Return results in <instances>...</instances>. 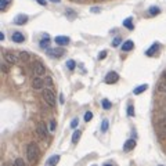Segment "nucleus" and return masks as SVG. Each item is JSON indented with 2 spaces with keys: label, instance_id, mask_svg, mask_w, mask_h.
Here are the masks:
<instances>
[{
  "label": "nucleus",
  "instance_id": "1",
  "mask_svg": "<svg viewBox=\"0 0 166 166\" xmlns=\"http://www.w3.org/2000/svg\"><path fill=\"white\" fill-rule=\"evenodd\" d=\"M39 157V148L35 142H29L26 147V158L29 162H35Z\"/></svg>",
  "mask_w": 166,
  "mask_h": 166
},
{
  "label": "nucleus",
  "instance_id": "2",
  "mask_svg": "<svg viewBox=\"0 0 166 166\" xmlns=\"http://www.w3.org/2000/svg\"><path fill=\"white\" fill-rule=\"evenodd\" d=\"M42 97H43V100H44V103L47 104V105H50L51 108H54L55 107V94H54V91L51 90V89H44L43 90V93H42Z\"/></svg>",
  "mask_w": 166,
  "mask_h": 166
},
{
  "label": "nucleus",
  "instance_id": "3",
  "mask_svg": "<svg viewBox=\"0 0 166 166\" xmlns=\"http://www.w3.org/2000/svg\"><path fill=\"white\" fill-rule=\"evenodd\" d=\"M32 72H33L35 76L40 78L42 75L46 73V67L40 63V61H33V63H32Z\"/></svg>",
  "mask_w": 166,
  "mask_h": 166
},
{
  "label": "nucleus",
  "instance_id": "4",
  "mask_svg": "<svg viewBox=\"0 0 166 166\" xmlns=\"http://www.w3.org/2000/svg\"><path fill=\"white\" fill-rule=\"evenodd\" d=\"M3 58H4V61L7 64H10V65L18 63V57H17L13 51H4V53H3Z\"/></svg>",
  "mask_w": 166,
  "mask_h": 166
},
{
  "label": "nucleus",
  "instance_id": "5",
  "mask_svg": "<svg viewBox=\"0 0 166 166\" xmlns=\"http://www.w3.org/2000/svg\"><path fill=\"white\" fill-rule=\"evenodd\" d=\"M157 132L159 136H166V118H161L157 123Z\"/></svg>",
  "mask_w": 166,
  "mask_h": 166
},
{
  "label": "nucleus",
  "instance_id": "6",
  "mask_svg": "<svg viewBox=\"0 0 166 166\" xmlns=\"http://www.w3.org/2000/svg\"><path fill=\"white\" fill-rule=\"evenodd\" d=\"M47 53L50 57H54V58H58V57H61V55L65 54V50L63 47H55V48H48Z\"/></svg>",
  "mask_w": 166,
  "mask_h": 166
},
{
  "label": "nucleus",
  "instance_id": "7",
  "mask_svg": "<svg viewBox=\"0 0 166 166\" xmlns=\"http://www.w3.org/2000/svg\"><path fill=\"white\" fill-rule=\"evenodd\" d=\"M44 86H46V85H44V79H43V78H38V76L33 78V80H32V87H33L35 90H42Z\"/></svg>",
  "mask_w": 166,
  "mask_h": 166
},
{
  "label": "nucleus",
  "instance_id": "8",
  "mask_svg": "<svg viewBox=\"0 0 166 166\" xmlns=\"http://www.w3.org/2000/svg\"><path fill=\"white\" fill-rule=\"evenodd\" d=\"M36 133H38L42 138H46V137H47V127H46V125H44L43 122H39V123H38Z\"/></svg>",
  "mask_w": 166,
  "mask_h": 166
},
{
  "label": "nucleus",
  "instance_id": "9",
  "mask_svg": "<svg viewBox=\"0 0 166 166\" xmlns=\"http://www.w3.org/2000/svg\"><path fill=\"white\" fill-rule=\"evenodd\" d=\"M119 80V75L116 72H110L107 76H105V83L108 85H112V83H116Z\"/></svg>",
  "mask_w": 166,
  "mask_h": 166
},
{
  "label": "nucleus",
  "instance_id": "10",
  "mask_svg": "<svg viewBox=\"0 0 166 166\" xmlns=\"http://www.w3.org/2000/svg\"><path fill=\"white\" fill-rule=\"evenodd\" d=\"M157 89H158L159 93H166V72H165V75H163V78L158 82Z\"/></svg>",
  "mask_w": 166,
  "mask_h": 166
},
{
  "label": "nucleus",
  "instance_id": "11",
  "mask_svg": "<svg viewBox=\"0 0 166 166\" xmlns=\"http://www.w3.org/2000/svg\"><path fill=\"white\" fill-rule=\"evenodd\" d=\"M11 40L15 42V43H22L25 40L24 33H21V32H14V33L11 35Z\"/></svg>",
  "mask_w": 166,
  "mask_h": 166
},
{
  "label": "nucleus",
  "instance_id": "12",
  "mask_svg": "<svg viewBox=\"0 0 166 166\" xmlns=\"http://www.w3.org/2000/svg\"><path fill=\"white\" fill-rule=\"evenodd\" d=\"M26 21H28V15H25V14H18V15L15 17V19H14V24L15 25H24Z\"/></svg>",
  "mask_w": 166,
  "mask_h": 166
},
{
  "label": "nucleus",
  "instance_id": "13",
  "mask_svg": "<svg viewBox=\"0 0 166 166\" xmlns=\"http://www.w3.org/2000/svg\"><path fill=\"white\" fill-rule=\"evenodd\" d=\"M55 43L60 44V46H65V44L69 43V38L68 36H57L55 38Z\"/></svg>",
  "mask_w": 166,
  "mask_h": 166
},
{
  "label": "nucleus",
  "instance_id": "14",
  "mask_svg": "<svg viewBox=\"0 0 166 166\" xmlns=\"http://www.w3.org/2000/svg\"><path fill=\"white\" fill-rule=\"evenodd\" d=\"M158 48H159V44H158V43H154V44H152V46H151V47L148 48L147 51H145V55H148V57H152V55H154L155 53H157V51H158Z\"/></svg>",
  "mask_w": 166,
  "mask_h": 166
},
{
  "label": "nucleus",
  "instance_id": "15",
  "mask_svg": "<svg viewBox=\"0 0 166 166\" xmlns=\"http://www.w3.org/2000/svg\"><path fill=\"white\" fill-rule=\"evenodd\" d=\"M134 147H136V141L133 140V138H130V140H127V141L125 142L123 150L125 151H132V150H134Z\"/></svg>",
  "mask_w": 166,
  "mask_h": 166
},
{
  "label": "nucleus",
  "instance_id": "16",
  "mask_svg": "<svg viewBox=\"0 0 166 166\" xmlns=\"http://www.w3.org/2000/svg\"><path fill=\"white\" fill-rule=\"evenodd\" d=\"M134 48V43L132 42V40H126L123 44H122V50L123 51H130V50H133Z\"/></svg>",
  "mask_w": 166,
  "mask_h": 166
},
{
  "label": "nucleus",
  "instance_id": "17",
  "mask_svg": "<svg viewBox=\"0 0 166 166\" xmlns=\"http://www.w3.org/2000/svg\"><path fill=\"white\" fill-rule=\"evenodd\" d=\"M60 162V155H53L47 159V166H55Z\"/></svg>",
  "mask_w": 166,
  "mask_h": 166
},
{
  "label": "nucleus",
  "instance_id": "18",
  "mask_svg": "<svg viewBox=\"0 0 166 166\" xmlns=\"http://www.w3.org/2000/svg\"><path fill=\"white\" fill-rule=\"evenodd\" d=\"M123 26L125 28H127L129 31H132L133 28H134V25H133V19L129 17V18H126V19H123Z\"/></svg>",
  "mask_w": 166,
  "mask_h": 166
},
{
  "label": "nucleus",
  "instance_id": "19",
  "mask_svg": "<svg viewBox=\"0 0 166 166\" xmlns=\"http://www.w3.org/2000/svg\"><path fill=\"white\" fill-rule=\"evenodd\" d=\"M147 89H148V85H140V86H137L134 90H133V93H134V94H141L142 91H145Z\"/></svg>",
  "mask_w": 166,
  "mask_h": 166
},
{
  "label": "nucleus",
  "instance_id": "20",
  "mask_svg": "<svg viewBox=\"0 0 166 166\" xmlns=\"http://www.w3.org/2000/svg\"><path fill=\"white\" fill-rule=\"evenodd\" d=\"M159 13H161V8L157 7V6H152V7L148 8V14H150L151 17H154V15H158Z\"/></svg>",
  "mask_w": 166,
  "mask_h": 166
},
{
  "label": "nucleus",
  "instance_id": "21",
  "mask_svg": "<svg viewBox=\"0 0 166 166\" xmlns=\"http://www.w3.org/2000/svg\"><path fill=\"white\" fill-rule=\"evenodd\" d=\"M80 136H82V132H80V130H75L73 134H72V142H73V144H78Z\"/></svg>",
  "mask_w": 166,
  "mask_h": 166
},
{
  "label": "nucleus",
  "instance_id": "22",
  "mask_svg": "<svg viewBox=\"0 0 166 166\" xmlns=\"http://www.w3.org/2000/svg\"><path fill=\"white\" fill-rule=\"evenodd\" d=\"M48 43H50V38H48V35H46V36H44V39L40 42V47L48 50Z\"/></svg>",
  "mask_w": 166,
  "mask_h": 166
},
{
  "label": "nucleus",
  "instance_id": "23",
  "mask_svg": "<svg viewBox=\"0 0 166 166\" xmlns=\"http://www.w3.org/2000/svg\"><path fill=\"white\" fill-rule=\"evenodd\" d=\"M19 60H21V61H24V63H28V61H29V58H31V57H29V54H28V53H26V51H19Z\"/></svg>",
  "mask_w": 166,
  "mask_h": 166
},
{
  "label": "nucleus",
  "instance_id": "24",
  "mask_svg": "<svg viewBox=\"0 0 166 166\" xmlns=\"http://www.w3.org/2000/svg\"><path fill=\"white\" fill-rule=\"evenodd\" d=\"M101 105H103L104 110H110V108H112V103H111L110 100H107V98H104L103 101H101Z\"/></svg>",
  "mask_w": 166,
  "mask_h": 166
},
{
  "label": "nucleus",
  "instance_id": "25",
  "mask_svg": "<svg viewBox=\"0 0 166 166\" xmlns=\"http://www.w3.org/2000/svg\"><path fill=\"white\" fill-rule=\"evenodd\" d=\"M108 126H110V122H108V119H104L103 123H101V132L105 133L107 130H108Z\"/></svg>",
  "mask_w": 166,
  "mask_h": 166
},
{
  "label": "nucleus",
  "instance_id": "26",
  "mask_svg": "<svg viewBox=\"0 0 166 166\" xmlns=\"http://www.w3.org/2000/svg\"><path fill=\"white\" fill-rule=\"evenodd\" d=\"M75 67H76V63H75L73 60H68V61H67V68H68V69L73 71V69H75Z\"/></svg>",
  "mask_w": 166,
  "mask_h": 166
},
{
  "label": "nucleus",
  "instance_id": "27",
  "mask_svg": "<svg viewBox=\"0 0 166 166\" xmlns=\"http://www.w3.org/2000/svg\"><path fill=\"white\" fill-rule=\"evenodd\" d=\"M44 85L47 86V89H51V86H53V79H51L50 76H46V78H44Z\"/></svg>",
  "mask_w": 166,
  "mask_h": 166
},
{
  "label": "nucleus",
  "instance_id": "28",
  "mask_svg": "<svg viewBox=\"0 0 166 166\" xmlns=\"http://www.w3.org/2000/svg\"><path fill=\"white\" fill-rule=\"evenodd\" d=\"M8 4H10V0H0V8L1 10H6Z\"/></svg>",
  "mask_w": 166,
  "mask_h": 166
},
{
  "label": "nucleus",
  "instance_id": "29",
  "mask_svg": "<svg viewBox=\"0 0 166 166\" xmlns=\"http://www.w3.org/2000/svg\"><path fill=\"white\" fill-rule=\"evenodd\" d=\"M14 166H25V162H24V159H21V158H17L15 161H14Z\"/></svg>",
  "mask_w": 166,
  "mask_h": 166
},
{
  "label": "nucleus",
  "instance_id": "30",
  "mask_svg": "<svg viewBox=\"0 0 166 166\" xmlns=\"http://www.w3.org/2000/svg\"><path fill=\"white\" fill-rule=\"evenodd\" d=\"M127 115H129V116H134V107H133V105H129V107H127Z\"/></svg>",
  "mask_w": 166,
  "mask_h": 166
},
{
  "label": "nucleus",
  "instance_id": "31",
  "mask_svg": "<svg viewBox=\"0 0 166 166\" xmlns=\"http://www.w3.org/2000/svg\"><path fill=\"white\" fill-rule=\"evenodd\" d=\"M91 119H93V114H91L90 111H87L86 114H85V120H86V122H90Z\"/></svg>",
  "mask_w": 166,
  "mask_h": 166
},
{
  "label": "nucleus",
  "instance_id": "32",
  "mask_svg": "<svg viewBox=\"0 0 166 166\" xmlns=\"http://www.w3.org/2000/svg\"><path fill=\"white\" fill-rule=\"evenodd\" d=\"M67 17H69L71 19H73V18L76 17V13H75L73 10H67Z\"/></svg>",
  "mask_w": 166,
  "mask_h": 166
},
{
  "label": "nucleus",
  "instance_id": "33",
  "mask_svg": "<svg viewBox=\"0 0 166 166\" xmlns=\"http://www.w3.org/2000/svg\"><path fill=\"white\" fill-rule=\"evenodd\" d=\"M119 44H120V38H115L114 42H112V46H114V47H116V46H119Z\"/></svg>",
  "mask_w": 166,
  "mask_h": 166
},
{
  "label": "nucleus",
  "instance_id": "34",
  "mask_svg": "<svg viewBox=\"0 0 166 166\" xmlns=\"http://www.w3.org/2000/svg\"><path fill=\"white\" fill-rule=\"evenodd\" d=\"M107 54H108V53H107L105 50H103V51H101V53L98 54V60H104V58L107 57Z\"/></svg>",
  "mask_w": 166,
  "mask_h": 166
},
{
  "label": "nucleus",
  "instance_id": "35",
  "mask_svg": "<svg viewBox=\"0 0 166 166\" xmlns=\"http://www.w3.org/2000/svg\"><path fill=\"white\" fill-rule=\"evenodd\" d=\"M1 69H3V72H8V67H7V63H6V61L1 64Z\"/></svg>",
  "mask_w": 166,
  "mask_h": 166
},
{
  "label": "nucleus",
  "instance_id": "36",
  "mask_svg": "<svg viewBox=\"0 0 166 166\" xmlns=\"http://www.w3.org/2000/svg\"><path fill=\"white\" fill-rule=\"evenodd\" d=\"M78 123H79V120H78V119H73V120L71 122V127H73V129H75V127L78 126Z\"/></svg>",
  "mask_w": 166,
  "mask_h": 166
},
{
  "label": "nucleus",
  "instance_id": "37",
  "mask_svg": "<svg viewBox=\"0 0 166 166\" xmlns=\"http://www.w3.org/2000/svg\"><path fill=\"white\" fill-rule=\"evenodd\" d=\"M54 129H55V122L54 120H51V122H50V130L54 132Z\"/></svg>",
  "mask_w": 166,
  "mask_h": 166
},
{
  "label": "nucleus",
  "instance_id": "38",
  "mask_svg": "<svg viewBox=\"0 0 166 166\" xmlns=\"http://www.w3.org/2000/svg\"><path fill=\"white\" fill-rule=\"evenodd\" d=\"M100 10H101L100 7H93V8H91V13H98Z\"/></svg>",
  "mask_w": 166,
  "mask_h": 166
},
{
  "label": "nucleus",
  "instance_id": "39",
  "mask_svg": "<svg viewBox=\"0 0 166 166\" xmlns=\"http://www.w3.org/2000/svg\"><path fill=\"white\" fill-rule=\"evenodd\" d=\"M38 3L42 4V6H46V3H47V1H46V0H38Z\"/></svg>",
  "mask_w": 166,
  "mask_h": 166
},
{
  "label": "nucleus",
  "instance_id": "40",
  "mask_svg": "<svg viewBox=\"0 0 166 166\" xmlns=\"http://www.w3.org/2000/svg\"><path fill=\"white\" fill-rule=\"evenodd\" d=\"M60 103L64 104V95L63 94H60Z\"/></svg>",
  "mask_w": 166,
  "mask_h": 166
},
{
  "label": "nucleus",
  "instance_id": "41",
  "mask_svg": "<svg viewBox=\"0 0 166 166\" xmlns=\"http://www.w3.org/2000/svg\"><path fill=\"white\" fill-rule=\"evenodd\" d=\"M0 40H4V33L3 32H0Z\"/></svg>",
  "mask_w": 166,
  "mask_h": 166
},
{
  "label": "nucleus",
  "instance_id": "42",
  "mask_svg": "<svg viewBox=\"0 0 166 166\" xmlns=\"http://www.w3.org/2000/svg\"><path fill=\"white\" fill-rule=\"evenodd\" d=\"M48 1H53V3H60V0H48Z\"/></svg>",
  "mask_w": 166,
  "mask_h": 166
},
{
  "label": "nucleus",
  "instance_id": "43",
  "mask_svg": "<svg viewBox=\"0 0 166 166\" xmlns=\"http://www.w3.org/2000/svg\"><path fill=\"white\" fill-rule=\"evenodd\" d=\"M104 166H112V165H110V163H107V165H104Z\"/></svg>",
  "mask_w": 166,
  "mask_h": 166
},
{
  "label": "nucleus",
  "instance_id": "44",
  "mask_svg": "<svg viewBox=\"0 0 166 166\" xmlns=\"http://www.w3.org/2000/svg\"><path fill=\"white\" fill-rule=\"evenodd\" d=\"M3 166H10V165H7V163H4V165H3Z\"/></svg>",
  "mask_w": 166,
  "mask_h": 166
},
{
  "label": "nucleus",
  "instance_id": "45",
  "mask_svg": "<svg viewBox=\"0 0 166 166\" xmlns=\"http://www.w3.org/2000/svg\"><path fill=\"white\" fill-rule=\"evenodd\" d=\"M76 1H83V0H76Z\"/></svg>",
  "mask_w": 166,
  "mask_h": 166
},
{
  "label": "nucleus",
  "instance_id": "46",
  "mask_svg": "<svg viewBox=\"0 0 166 166\" xmlns=\"http://www.w3.org/2000/svg\"><path fill=\"white\" fill-rule=\"evenodd\" d=\"M159 166H163V165H159Z\"/></svg>",
  "mask_w": 166,
  "mask_h": 166
}]
</instances>
